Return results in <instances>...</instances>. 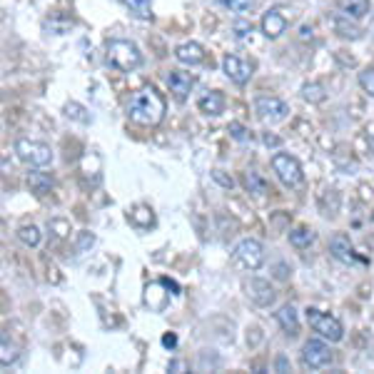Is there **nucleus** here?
<instances>
[{
	"label": "nucleus",
	"instance_id": "nucleus-1",
	"mask_svg": "<svg viewBox=\"0 0 374 374\" xmlns=\"http://www.w3.org/2000/svg\"><path fill=\"white\" fill-rule=\"evenodd\" d=\"M128 118L138 125H145V128H155L165 118V97L157 92V88H143L130 97Z\"/></svg>",
	"mask_w": 374,
	"mask_h": 374
},
{
	"label": "nucleus",
	"instance_id": "nucleus-2",
	"mask_svg": "<svg viewBox=\"0 0 374 374\" xmlns=\"http://www.w3.org/2000/svg\"><path fill=\"white\" fill-rule=\"evenodd\" d=\"M105 60L112 70L118 73H135V70L143 65V53L133 40H123V37H115V40H107L105 45Z\"/></svg>",
	"mask_w": 374,
	"mask_h": 374
},
{
	"label": "nucleus",
	"instance_id": "nucleus-3",
	"mask_svg": "<svg viewBox=\"0 0 374 374\" xmlns=\"http://www.w3.org/2000/svg\"><path fill=\"white\" fill-rule=\"evenodd\" d=\"M16 155L18 160L30 167L53 165V150H50V145L40 143V140H28V138L16 140Z\"/></svg>",
	"mask_w": 374,
	"mask_h": 374
},
{
	"label": "nucleus",
	"instance_id": "nucleus-4",
	"mask_svg": "<svg viewBox=\"0 0 374 374\" xmlns=\"http://www.w3.org/2000/svg\"><path fill=\"white\" fill-rule=\"evenodd\" d=\"M305 317H307V322H310V327L322 337V339H330V342H342L344 327H342V322L337 320V317L327 315V312H320L317 307H307Z\"/></svg>",
	"mask_w": 374,
	"mask_h": 374
},
{
	"label": "nucleus",
	"instance_id": "nucleus-5",
	"mask_svg": "<svg viewBox=\"0 0 374 374\" xmlns=\"http://www.w3.org/2000/svg\"><path fill=\"white\" fill-rule=\"evenodd\" d=\"M272 170L277 175V180L287 187H299L305 182V172H302V165L297 162V157L287 155V152H277L272 157Z\"/></svg>",
	"mask_w": 374,
	"mask_h": 374
},
{
	"label": "nucleus",
	"instance_id": "nucleus-6",
	"mask_svg": "<svg viewBox=\"0 0 374 374\" xmlns=\"http://www.w3.org/2000/svg\"><path fill=\"white\" fill-rule=\"evenodd\" d=\"M232 255H235L237 265L245 270H260L265 265V247H262V242L252 240V237L237 242Z\"/></svg>",
	"mask_w": 374,
	"mask_h": 374
},
{
	"label": "nucleus",
	"instance_id": "nucleus-7",
	"mask_svg": "<svg viewBox=\"0 0 374 374\" xmlns=\"http://www.w3.org/2000/svg\"><path fill=\"white\" fill-rule=\"evenodd\" d=\"M255 112L265 123H282L289 115V105L275 95H260L255 97Z\"/></svg>",
	"mask_w": 374,
	"mask_h": 374
},
{
	"label": "nucleus",
	"instance_id": "nucleus-8",
	"mask_svg": "<svg viewBox=\"0 0 374 374\" xmlns=\"http://www.w3.org/2000/svg\"><path fill=\"white\" fill-rule=\"evenodd\" d=\"M332 362V352L322 339H307L302 344V367L307 369H322Z\"/></svg>",
	"mask_w": 374,
	"mask_h": 374
},
{
	"label": "nucleus",
	"instance_id": "nucleus-9",
	"mask_svg": "<svg viewBox=\"0 0 374 374\" xmlns=\"http://www.w3.org/2000/svg\"><path fill=\"white\" fill-rule=\"evenodd\" d=\"M222 73L230 78L235 85H247L252 78V73H255V65L250 63V60L245 58H237V55H224L222 58Z\"/></svg>",
	"mask_w": 374,
	"mask_h": 374
},
{
	"label": "nucleus",
	"instance_id": "nucleus-10",
	"mask_svg": "<svg viewBox=\"0 0 374 374\" xmlns=\"http://www.w3.org/2000/svg\"><path fill=\"white\" fill-rule=\"evenodd\" d=\"M245 292L250 302H255L257 307H270L277 297L267 279H250V282H245Z\"/></svg>",
	"mask_w": 374,
	"mask_h": 374
},
{
	"label": "nucleus",
	"instance_id": "nucleus-11",
	"mask_svg": "<svg viewBox=\"0 0 374 374\" xmlns=\"http://www.w3.org/2000/svg\"><path fill=\"white\" fill-rule=\"evenodd\" d=\"M260 28H262V35L267 37V40H277V37L287 30V18L282 16L279 8H270V11L262 16Z\"/></svg>",
	"mask_w": 374,
	"mask_h": 374
},
{
	"label": "nucleus",
	"instance_id": "nucleus-12",
	"mask_svg": "<svg viewBox=\"0 0 374 374\" xmlns=\"http://www.w3.org/2000/svg\"><path fill=\"white\" fill-rule=\"evenodd\" d=\"M167 85H170V92H175L177 100H185L190 95V90L195 88V75L185 73V70H170L167 75Z\"/></svg>",
	"mask_w": 374,
	"mask_h": 374
},
{
	"label": "nucleus",
	"instance_id": "nucleus-13",
	"mask_svg": "<svg viewBox=\"0 0 374 374\" xmlns=\"http://www.w3.org/2000/svg\"><path fill=\"white\" fill-rule=\"evenodd\" d=\"M330 252L334 260H339L342 265H354L357 262V252H354L352 242L347 235H334L330 240Z\"/></svg>",
	"mask_w": 374,
	"mask_h": 374
},
{
	"label": "nucleus",
	"instance_id": "nucleus-14",
	"mask_svg": "<svg viewBox=\"0 0 374 374\" xmlns=\"http://www.w3.org/2000/svg\"><path fill=\"white\" fill-rule=\"evenodd\" d=\"M175 60L182 65H200L205 63V48L200 43H182L175 48Z\"/></svg>",
	"mask_w": 374,
	"mask_h": 374
},
{
	"label": "nucleus",
	"instance_id": "nucleus-15",
	"mask_svg": "<svg viewBox=\"0 0 374 374\" xmlns=\"http://www.w3.org/2000/svg\"><path fill=\"white\" fill-rule=\"evenodd\" d=\"M198 110L203 112V115H210V118H217V115L224 112V95L217 90H207L198 100Z\"/></svg>",
	"mask_w": 374,
	"mask_h": 374
},
{
	"label": "nucleus",
	"instance_id": "nucleus-16",
	"mask_svg": "<svg viewBox=\"0 0 374 374\" xmlns=\"http://www.w3.org/2000/svg\"><path fill=\"white\" fill-rule=\"evenodd\" d=\"M277 322H279V327H282L284 334H289V337H297L299 334V317H297V310H294L292 305L279 307Z\"/></svg>",
	"mask_w": 374,
	"mask_h": 374
},
{
	"label": "nucleus",
	"instance_id": "nucleus-17",
	"mask_svg": "<svg viewBox=\"0 0 374 374\" xmlns=\"http://www.w3.org/2000/svg\"><path fill=\"white\" fill-rule=\"evenodd\" d=\"M128 219H130V224L138 227V230H147V227L155 224V215H152V210H150L147 205H135L128 212Z\"/></svg>",
	"mask_w": 374,
	"mask_h": 374
},
{
	"label": "nucleus",
	"instance_id": "nucleus-18",
	"mask_svg": "<svg viewBox=\"0 0 374 374\" xmlns=\"http://www.w3.org/2000/svg\"><path fill=\"white\" fill-rule=\"evenodd\" d=\"M242 182H245V190H247V193L257 195V198H262V195H267V193H270L267 180H265V177H262L260 172H255V170L245 172V177H242Z\"/></svg>",
	"mask_w": 374,
	"mask_h": 374
},
{
	"label": "nucleus",
	"instance_id": "nucleus-19",
	"mask_svg": "<svg viewBox=\"0 0 374 374\" xmlns=\"http://www.w3.org/2000/svg\"><path fill=\"white\" fill-rule=\"evenodd\" d=\"M339 13L352 20H359L369 13V0H339Z\"/></svg>",
	"mask_w": 374,
	"mask_h": 374
},
{
	"label": "nucleus",
	"instance_id": "nucleus-20",
	"mask_svg": "<svg viewBox=\"0 0 374 374\" xmlns=\"http://www.w3.org/2000/svg\"><path fill=\"white\" fill-rule=\"evenodd\" d=\"M28 187H30V193L45 195L53 190V177H50L48 172H30V175H28Z\"/></svg>",
	"mask_w": 374,
	"mask_h": 374
},
{
	"label": "nucleus",
	"instance_id": "nucleus-21",
	"mask_svg": "<svg viewBox=\"0 0 374 374\" xmlns=\"http://www.w3.org/2000/svg\"><path fill=\"white\" fill-rule=\"evenodd\" d=\"M312 242H315V232L310 227H294V230H289V245L297 247V250H307Z\"/></svg>",
	"mask_w": 374,
	"mask_h": 374
},
{
	"label": "nucleus",
	"instance_id": "nucleus-22",
	"mask_svg": "<svg viewBox=\"0 0 374 374\" xmlns=\"http://www.w3.org/2000/svg\"><path fill=\"white\" fill-rule=\"evenodd\" d=\"M65 115H68L70 120H75V123H80V125H90V112H88L85 105H80V102H65Z\"/></svg>",
	"mask_w": 374,
	"mask_h": 374
},
{
	"label": "nucleus",
	"instance_id": "nucleus-23",
	"mask_svg": "<svg viewBox=\"0 0 374 374\" xmlns=\"http://www.w3.org/2000/svg\"><path fill=\"white\" fill-rule=\"evenodd\" d=\"M302 97H305L307 102H312V105H320V102L327 100V90L320 83H305V85H302Z\"/></svg>",
	"mask_w": 374,
	"mask_h": 374
},
{
	"label": "nucleus",
	"instance_id": "nucleus-24",
	"mask_svg": "<svg viewBox=\"0 0 374 374\" xmlns=\"http://www.w3.org/2000/svg\"><path fill=\"white\" fill-rule=\"evenodd\" d=\"M120 3H123L135 18H140V20H150V18H152V13H150V0H120Z\"/></svg>",
	"mask_w": 374,
	"mask_h": 374
},
{
	"label": "nucleus",
	"instance_id": "nucleus-25",
	"mask_svg": "<svg viewBox=\"0 0 374 374\" xmlns=\"http://www.w3.org/2000/svg\"><path fill=\"white\" fill-rule=\"evenodd\" d=\"M219 6L227 8V11L237 13V16H245V13H252L257 6V0H217Z\"/></svg>",
	"mask_w": 374,
	"mask_h": 374
},
{
	"label": "nucleus",
	"instance_id": "nucleus-26",
	"mask_svg": "<svg viewBox=\"0 0 374 374\" xmlns=\"http://www.w3.org/2000/svg\"><path fill=\"white\" fill-rule=\"evenodd\" d=\"M18 240L28 247H37L40 245V230H37L35 224H23L20 230H18Z\"/></svg>",
	"mask_w": 374,
	"mask_h": 374
},
{
	"label": "nucleus",
	"instance_id": "nucleus-27",
	"mask_svg": "<svg viewBox=\"0 0 374 374\" xmlns=\"http://www.w3.org/2000/svg\"><path fill=\"white\" fill-rule=\"evenodd\" d=\"M349 18L347 16H342V18H337L334 20V28H337V32L342 37H349V40H357V37H362V32H359V28H354L352 23H347Z\"/></svg>",
	"mask_w": 374,
	"mask_h": 374
},
{
	"label": "nucleus",
	"instance_id": "nucleus-28",
	"mask_svg": "<svg viewBox=\"0 0 374 374\" xmlns=\"http://www.w3.org/2000/svg\"><path fill=\"white\" fill-rule=\"evenodd\" d=\"M18 359V347L13 342H8V337L3 334V352H0V364L3 367H8V364H13Z\"/></svg>",
	"mask_w": 374,
	"mask_h": 374
},
{
	"label": "nucleus",
	"instance_id": "nucleus-29",
	"mask_svg": "<svg viewBox=\"0 0 374 374\" xmlns=\"http://www.w3.org/2000/svg\"><path fill=\"white\" fill-rule=\"evenodd\" d=\"M357 80H359V88H362V90L367 92L369 97H374V70L372 68L362 70Z\"/></svg>",
	"mask_w": 374,
	"mask_h": 374
},
{
	"label": "nucleus",
	"instance_id": "nucleus-30",
	"mask_svg": "<svg viewBox=\"0 0 374 374\" xmlns=\"http://www.w3.org/2000/svg\"><path fill=\"white\" fill-rule=\"evenodd\" d=\"M227 133H230L232 138L237 140V143H250V140H252V133L245 128V125H240V123H230V128H227Z\"/></svg>",
	"mask_w": 374,
	"mask_h": 374
},
{
	"label": "nucleus",
	"instance_id": "nucleus-31",
	"mask_svg": "<svg viewBox=\"0 0 374 374\" xmlns=\"http://www.w3.org/2000/svg\"><path fill=\"white\" fill-rule=\"evenodd\" d=\"M232 32H235V37H247L252 32V23L250 20H245V18H237L235 23H232Z\"/></svg>",
	"mask_w": 374,
	"mask_h": 374
},
{
	"label": "nucleus",
	"instance_id": "nucleus-32",
	"mask_svg": "<svg viewBox=\"0 0 374 374\" xmlns=\"http://www.w3.org/2000/svg\"><path fill=\"white\" fill-rule=\"evenodd\" d=\"M45 28H50V30H53L55 35H65V32H68V28H73V20H68V18H65L63 23L48 20V23H45Z\"/></svg>",
	"mask_w": 374,
	"mask_h": 374
},
{
	"label": "nucleus",
	"instance_id": "nucleus-33",
	"mask_svg": "<svg viewBox=\"0 0 374 374\" xmlns=\"http://www.w3.org/2000/svg\"><path fill=\"white\" fill-rule=\"evenodd\" d=\"M212 177H215V180H217L222 187H227V190H232V187H235V180H232V177H224L222 170H212Z\"/></svg>",
	"mask_w": 374,
	"mask_h": 374
},
{
	"label": "nucleus",
	"instance_id": "nucleus-34",
	"mask_svg": "<svg viewBox=\"0 0 374 374\" xmlns=\"http://www.w3.org/2000/svg\"><path fill=\"white\" fill-rule=\"evenodd\" d=\"M262 143L267 145V147H279V145H282V140H279L277 135H270V133H265V135H262Z\"/></svg>",
	"mask_w": 374,
	"mask_h": 374
},
{
	"label": "nucleus",
	"instance_id": "nucleus-35",
	"mask_svg": "<svg viewBox=\"0 0 374 374\" xmlns=\"http://www.w3.org/2000/svg\"><path fill=\"white\" fill-rule=\"evenodd\" d=\"M167 369H170V372H187V364L180 362V359H172V362L167 364Z\"/></svg>",
	"mask_w": 374,
	"mask_h": 374
},
{
	"label": "nucleus",
	"instance_id": "nucleus-36",
	"mask_svg": "<svg viewBox=\"0 0 374 374\" xmlns=\"http://www.w3.org/2000/svg\"><path fill=\"white\" fill-rule=\"evenodd\" d=\"M160 282L165 284V289H172V294H175V297L180 294V284H177V282H172V279H167V277H162Z\"/></svg>",
	"mask_w": 374,
	"mask_h": 374
},
{
	"label": "nucleus",
	"instance_id": "nucleus-37",
	"mask_svg": "<svg viewBox=\"0 0 374 374\" xmlns=\"http://www.w3.org/2000/svg\"><path fill=\"white\" fill-rule=\"evenodd\" d=\"M275 364H277V372H289V359L284 357V354H279Z\"/></svg>",
	"mask_w": 374,
	"mask_h": 374
},
{
	"label": "nucleus",
	"instance_id": "nucleus-38",
	"mask_svg": "<svg viewBox=\"0 0 374 374\" xmlns=\"http://www.w3.org/2000/svg\"><path fill=\"white\" fill-rule=\"evenodd\" d=\"M162 344H165L167 349H175V347H177V337L170 332V334H165V337H162Z\"/></svg>",
	"mask_w": 374,
	"mask_h": 374
},
{
	"label": "nucleus",
	"instance_id": "nucleus-39",
	"mask_svg": "<svg viewBox=\"0 0 374 374\" xmlns=\"http://www.w3.org/2000/svg\"><path fill=\"white\" fill-rule=\"evenodd\" d=\"M302 37H312V28L310 25L302 28Z\"/></svg>",
	"mask_w": 374,
	"mask_h": 374
},
{
	"label": "nucleus",
	"instance_id": "nucleus-40",
	"mask_svg": "<svg viewBox=\"0 0 374 374\" xmlns=\"http://www.w3.org/2000/svg\"><path fill=\"white\" fill-rule=\"evenodd\" d=\"M372 219H374V212H372Z\"/></svg>",
	"mask_w": 374,
	"mask_h": 374
}]
</instances>
